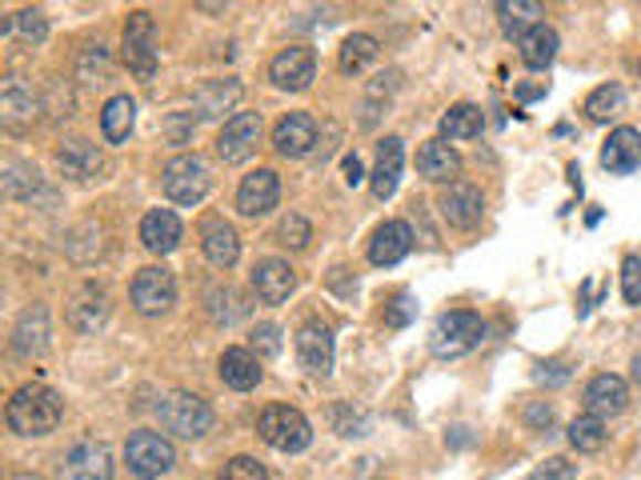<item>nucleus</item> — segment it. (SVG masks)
<instances>
[{
    "mask_svg": "<svg viewBox=\"0 0 641 480\" xmlns=\"http://www.w3.org/2000/svg\"><path fill=\"white\" fill-rule=\"evenodd\" d=\"M64 416V401L49 384H24L9 396L4 405V420L17 437H49Z\"/></svg>",
    "mask_w": 641,
    "mask_h": 480,
    "instance_id": "nucleus-1",
    "label": "nucleus"
},
{
    "mask_svg": "<svg viewBox=\"0 0 641 480\" xmlns=\"http://www.w3.org/2000/svg\"><path fill=\"white\" fill-rule=\"evenodd\" d=\"M160 181H165V196H169L172 204L192 209V204H201L204 196H209L213 172H209V164H204L197 152H181V157H172L169 164H165Z\"/></svg>",
    "mask_w": 641,
    "mask_h": 480,
    "instance_id": "nucleus-2",
    "label": "nucleus"
},
{
    "mask_svg": "<svg viewBox=\"0 0 641 480\" xmlns=\"http://www.w3.org/2000/svg\"><path fill=\"white\" fill-rule=\"evenodd\" d=\"M157 420L165 433H172V437L197 440L213 428V408L204 405L197 393H169V396H160Z\"/></svg>",
    "mask_w": 641,
    "mask_h": 480,
    "instance_id": "nucleus-3",
    "label": "nucleus"
},
{
    "mask_svg": "<svg viewBox=\"0 0 641 480\" xmlns=\"http://www.w3.org/2000/svg\"><path fill=\"white\" fill-rule=\"evenodd\" d=\"M485 341V320L477 312H445V317L433 324V337H429V349L441 361H453V356H465L477 344Z\"/></svg>",
    "mask_w": 641,
    "mask_h": 480,
    "instance_id": "nucleus-4",
    "label": "nucleus"
},
{
    "mask_svg": "<svg viewBox=\"0 0 641 480\" xmlns=\"http://www.w3.org/2000/svg\"><path fill=\"white\" fill-rule=\"evenodd\" d=\"M120 56H125L128 73L137 81H153L157 76V24L145 9L128 12L125 36H120Z\"/></svg>",
    "mask_w": 641,
    "mask_h": 480,
    "instance_id": "nucleus-5",
    "label": "nucleus"
},
{
    "mask_svg": "<svg viewBox=\"0 0 641 480\" xmlns=\"http://www.w3.org/2000/svg\"><path fill=\"white\" fill-rule=\"evenodd\" d=\"M125 460H128V472L140 480H157L165 472H172L177 465V448L165 433H153V428H140L133 433L125 445Z\"/></svg>",
    "mask_w": 641,
    "mask_h": 480,
    "instance_id": "nucleus-6",
    "label": "nucleus"
},
{
    "mask_svg": "<svg viewBox=\"0 0 641 480\" xmlns=\"http://www.w3.org/2000/svg\"><path fill=\"white\" fill-rule=\"evenodd\" d=\"M256 433L269 448L277 452H301L313 440V428L305 420V413H297L293 405H269L256 420Z\"/></svg>",
    "mask_w": 641,
    "mask_h": 480,
    "instance_id": "nucleus-7",
    "label": "nucleus"
},
{
    "mask_svg": "<svg viewBox=\"0 0 641 480\" xmlns=\"http://www.w3.org/2000/svg\"><path fill=\"white\" fill-rule=\"evenodd\" d=\"M177 305V277H172L165 265H149L140 268L133 277V309L140 317H160Z\"/></svg>",
    "mask_w": 641,
    "mask_h": 480,
    "instance_id": "nucleus-8",
    "label": "nucleus"
},
{
    "mask_svg": "<svg viewBox=\"0 0 641 480\" xmlns=\"http://www.w3.org/2000/svg\"><path fill=\"white\" fill-rule=\"evenodd\" d=\"M256 145H261V113H233L217 137V157L224 164H241L253 157Z\"/></svg>",
    "mask_w": 641,
    "mask_h": 480,
    "instance_id": "nucleus-9",
    "label": "nucleus"
},
{
    "mask_svg": "<svg viewBox=\"0 0 641 480\" xmlns=\"http://www.w3.org/2000/svg\"><path fill=\"white\" fill-rule=\"evenodd\" d=\"M36 113H44V105H41V96L32 93L29 81L4 76V81H0V120H4V128L24 132V128L36 120Z\"/></svg>",
    "mask_w": 641,
    "mask_h": 480,
    "instance_id": "nucleus-10",
    "label": "nucleus"
},
{
    "mask_svg": "<svg viewBox=\"0 0 641 480\" xmlns=\"http://www.w3.org/2000/svg\"><path fill=\"white\" fill-rule=\"evenodd\" d=\"M61 480H113V452L101 440H81L64 452Z\"/></svg>",
    "mask_w": 641,
    "mask_h": 480,
    "instance_id": "nucleus-11",
    "label": "nucleus"
},
{
    "mask_svg": "<svg viewBox=\"0 0 641 480\" xmlns=\"http://www.w3.org/2000/svg\"><path fill=\"white\" fill-rule=\"evenodd\" d=\"M269 76H273V85L277 88L301 93V88H309L313 76H317V56H313V49H305V44H288V49H281V53L273 56Z\"/></svg>",
    "mask_w": 641,
    "mask_h": 480,
    "instance_id": "nucleus-12",
    "label": "nucleus"
},
{
    "mask_svg": "<svg viewBox=\"0 0 641 480\" xmlns=\"http://www.w3.org/2000/svg\"><path fill=\"white\" fill-rule=\"evenodd\" d=\"M49 337H53L49 309H44V305H29V309L17 317V324H12L9 344L21 361H32V356H44V352H49Z\"/></svg>",
    "mask_w": 641,
    "mask_h": 480,
    "instance_id": "nucleus-13",
    "label": "nucleus"
},
{
    "mask_svg": "<svg viewBox=\"0 0 641 480\" xmlns=\"http://www.w3.org/2000/svg\"><path fill=\"white\" fill-rule=\"evenodd\" d=\"M438 209L453 228H477L481 216H485V196L477 192V184L453 181V184H445V192H441Z\"/></svg>",
    "mask_w": 641,
    "mask_h": 480,
    "instance_id": "nucleus-14",
    "label": "nucleus"
},
{
    "mask_svg": "<svg viewBox=\"0 0 641 480\" xmlns=\"http://www.w3.org/2000/svg\"><path fill=\"white\" fill-rule=\"evenodd\" d=\"M297 361L309 376L333 373V332L320 320H305L297 329Z\"/></svg>",
    "mask_w": 641,
    "mask_h": 480,
    "instance_id": "nucleus-15",
    "label": "nucleus"
},
{
    "mask_svg": "<svg viewBox=\"0 0 641 480\" xmlns=\"http://www.w3.org/2000/svg\"><path fill=\"white\" fill-rule=\"evenodd\" d=\"M281 201V181L273 169H256L249 172L245 181H241V189H237V213L241 216H269L273 209H277Z\"/></svg>",
    "mask_w": 641,
    "mask_h": 480,
    "instance_id": "nucleus-16",
    "label": "nucleus"
},
{
    "mask_svg": "<svg viewBox=\"0 0 641 480\" xmlns=\"http://www.w3.org/2000/svg\"><path fill=\"white\" fill-rule=\"evenodd\" d=\"M581 405H586L589 416H618L626 413V405H630V384L621 381V376L613 373H598L593 381L586 384V393H581Z\"/></svg>",
    "mask_w": 641,
    "mask_h": 480,
    "instance_id": "nucleus-17",
    "label": "nucleus"
},
{
    "mask_svg": "<svg viewBox=\"0 0 641 480\" xmlns=\"http://www.w3.org/2000/svg\"><path fill=\"white\" fill-rule=\"evenodd\" d=\"M313 145H317V120H313L309 113H288V117H281L277 128H273V149L288 160L309 157Z\"/></svg>",
    "mask_w": 641,
    "mask_h": 480,
    "instance_id": "nucleus-18",
    "label": "nucleus"
},
{
    "mask_svg": "<svg viewBox=\"0 0 641 480\" xmlns=\"http://www.w3.org/2000/svg\"><path fill=\"white\" fill-rule=\"evenodd\" d=\"M108 320V292L96 280H85L69 297V324L76 332H96Z\"/></svg>",
    "mask_w": 641,
    "mask_h": 480,
    "instance_id": "nucleus-19",
    "label": "nucleus"
},
{
    "mask_svg": "<svg viewBox=\"0 0 641 480\" xmlns=\"http://www.w3.org/2000/svg\"><path fill=\"white\" fill-rule=\"evenodd\" d=\"M56 164H61V177H69V181L85 184L93 181L96 172L105 169V157H101V149H96L93 140L85 137H69L56 149Z\"/></svg>",
    "mask_w": 641,
    "mask_h": 480,
    "instance_id": "nucleus-20",
    "label": "nucleus"
},
{
    "mask_svg": "<svg viewBox=\"0 0 641 480\" xmlns=\"http://www.w3.org/2000/svg\"><path fill=\"white\" fill-rule=\"evenodd\" d=\"M4 192L12 201H24V204H56V192L49 189V181L41 177L36 164H24V160H12L4 169Z\"/></svg>",
    "mask_w": 641,
    "mask_h": 480,
    "instance_id": "nucleus-21",
    "label": "nucleus"
},
{
    "mask_svg": "<svg viewBox=\"0 0 641 480\" xmlns=\"http://www.w3.org/2000/svg\"><path fill=\"white\" fill-rule=\"evenodd\" d=\"M181 236H185L181 216L172 213V209H149L145 221H140V245L157 256L172 253V248L181 245Z\"/></svg>",
    "mask_w": 641,
    "mask_h": 480,
    "instance_id": "nucleus-22",
    "label": "nucleus"
},
{
    "mask_svg": "<svg viewBox=\"0 0 641 480\" xmlns=\"http://www.w3.org/2000/svg\"><path fill=\"white\" fill-rule=\"evenodd\" d=\"M297 288V277H293V268H288V260H277V256H269V260H256L253 268V292L265 305H281V300H288V292Z\"/></svg>",
    "mask_w": 641,
    "mask_h": 480,
    "instance_id": "nucleus-23",
    "label": "nucleus"
},
{
    "mask_svg": "<svg viewBox=\"0 0 641 480\" xmlns=\"http://www.w3.org/2000/svg\"><path fill=\"white\" fill-rule=\"evenodd\" d=\"M409 248H413L409 224L406 221H385L374 233V241H369V260H374L377 268H389V265H397V260H406Z\"/></svg>",
    "mask_w": 641,
    "mask_h": 480,
    "instance_id": "nucleus-24",
    "label": "nucleus"
},
{
    "mask_svg": "<svg viewBox=\"0 0 641 480\" xmlns=\"http://www.w3.org/2000/svg\"><path fill=\"white\" fill-rule=\"evenodd\" d=\"M401 164H406V145L401 137H385L377 145V169H374V196L377 201H389L401 184Z\"/></svg>",
    "mask_w": 641,
    "mask_h": 480,
    "instance_id": "nucleus-25",
    "label": "nucleus"
},
{
    "mask_svg": "<svg viewBox=\"0 0 641 480\" xmlns=\"http://www.w3.org/2000/svg\"><path fill=\"white\" fill-rule=\"evenodd\" d=\"M601 164L618 177H630L633 169H641V132L638 128H618L609 132L606 149H601Z\"/></svg>",
    "mask_w": 641,
    "mask_h": 480,
    "instance_id": "nucleus-26",
    "label": "nucleus"
},
{
    "mask_svg": "<svg viewBox=\"0 0 641 480\" xmlns=\"http://www.w3.org/2000/svg\"><path fill=\"white\" fill-rule=\"evenodd\" d=\"M201 248L213 268H233L241 256V236L229 221H209L201 228Z\"/></svg>",
    "mask_w": 641,
    "mask_h": 480,
    "instance_id": "nucleus-27",
    "label": "nucleus"
},
{
    "mask_svg": "<svg viewBox=\"0 0 641 480\" xmlns=\"http://www.w3.org/2000/svg\"><path fill=\"white\" fill-rule=\"evenodd\" d=\"M417 172H421L425 181L453 184V177L461 172V157L449 149V140H429V145L417 149Z\"/></svg>",
    "mask_w": 641,
    "mask_h": 480,
    "instance_id": "nucleus-28",
    "label": "nucleus"
},
{
    "mask_svg": "<svg viewBox=\"0 0 641 480\" xmlns=\"http://www.w3.org/2000/svg\"><path fill=\"white\" fill-rule=\"evenodd\" d=\"M221 381L237 393H249L261 384V361L249 349H224L221 352Z\"/></svg>",
    "mask_w": 641,
    "mask_h": 480,
    "instance_id": "nucleus-29",
    "label": "nucleus"
},
{
    "mask_svg": "<svg viewBox=\"0 0 641 480\" xmlns=\"http://www.w3.org/2000/svg\"><path fill=\"white\" fill-rule=\"evenodd\" d=\"M237 96H241V85L237 81H204L192 96V108H197V117L201 120H213L221 117L224 108L237 105Z\"/></svg>",
    "mask_w": 641,
    "mask_h": 480,
    "instance_id": "nucleus-30",
    "label": "nucleus"
},
{
    "mask_svg": "<svg viewBox=\"0 0 641 480\" xmlns=\"http://www.w3.org/2000/svg\"><path fill=\"white\" fill-rule=\"evenodd\" d=\"M133 120H137V105H133V96H113V100L101 108V132H105L108 145L128 140Z\"/></svg>",
    "mask_w": 641,
    "mask_h": 480,
    "instance_id": "nucleus-31",
    "label": "nucleus"
},
{
    "mask_svg": "<svg viewBox=\"0 0 641 480\" xmlns=\"http://www.w3.org/2000/svg\"><path fill=\"white\" fill-rule=\"evenodd\" d=\"M497 17H502V29L522 41L525 32L542 24L545 9L537 4V0H502V4H497Z\"/></svg>",
    "mask_w": 641,
    "mask_h": 480,
    "instance_id": "nucleus-32",
    "label": "nucleus"
},
{
    "mask_svg": "<svg viewBox=\"0 0 641 480\" xmlns=\"http://www.w3.org/2000/svg\"><path fill=\"white\" fill-rule=\"evenodd\" d=\"M517 49H522V61L529 64V68H549L557 56V32L549 29V24H537V29H529L517 41Z\"/></svg>",
    "mask_w": 641,
    "mask_h": 480,
    "instance_id": "nucleus-33",
    "label": "nucleus"
},
{
    "mask_svg": "<svg viewBox=\"0 0 641 480\" xmlns=\"http://www.w3.org/2000/svg\"><path fill=\"white\" fill-rule=\"evenodd\" d=\"M485 128V113L477 105H453L441 117V140H473Z\"/></svg>",
    "mask_w": 641,
    "mask_h": 480,
    "instance_id": "nucleus-34",
    "label": "nucleus"
},
{
    "mask_svg": "<svg viewBox=\"0 0 641 480\" xmlns=\"http://www.w3.org/2000/svg\"><path fill=\"white\" fill-rule=\"evenodd\" d=\"M393 93H397V73H385V76H377V81H369L365 100H361V128H377V120L385 117V108H389Z\"/></svg>",
    "mask_w": 641,
    "mask_h": 480,
    "instance_id": "nucleus-35",
    "label": "nucleus"
},
{
    "mask_svg": "<svg viewBox=\"0 0 641 480\" xmlns=\"http://www.w3.org/2000/svg\"><path fill=\"white\" fill-rule=\"evenodd\" d=\"M621 108H626V88L621 85H601L586 96V117L593 125H606L609 117H618Z\"/></svg>",
    "mask_w": 641,
    "mask_h": 480,
    "instance_id": "nucleus-36",
    "label": "nucleus"
},
{
    "mask_svg": "<svg viewBox=\"0 0 641 480\" xmlns=\"http://www.w3.org/2000/svg\"><path fill=\"white\" fill-rule=\"evenodd\" d=\"M606 440H609V433H606V420H601V416L586 413L569 425V445H574L577 452H601Z\"/></svg>",
    "mask_w": 641,
    "mask_h": 480,
    "instance_id": "nucleus-37",
    "label": "nucleus"
},
{
    "mask_svg": "<svg viewBox=\"0 0 641 480\" xmlns=\"http://www.w3.org/2000/svg\"><path fill=\"white\" fill-rule=\"evenodd\" d=\"M377 61V36H369V32H353L349 41L341 44V73H361L365 64Z\"/></svg>",
    "mask_w": 641,
    "mask_h": 480,
    "instance_id": "nucleus-38",
    "label": "nucleus"
},
{
    "mask_svg": "<svg viewBox=\"0 0 641 480\" xmlns=\"http://www.w3.org/2000/svg\"><path fill=\"white\" fill-rule=\"evenodd\" d=\"M108 73H113V61H108L105 44L101 41L85 44V49H81V61H76V76H81L85 85H105Z\"/></svg>",
    "mask_w": 641,
    "mask_h": 480,
    "instance_id": "nucleus-39",
    "label": "nucleus"
},
{
    "mask_svg": "<svg viewBox=\"0 0 641 480\" xmlns=\"http://www.w3.org/2000/svg\"><path fill=\"white\" fill-rule=\"evenodd\" d=\"M4 32H21L24 41L41 44L44 36H49V17H44L41 9H21V12H12V21L4 24Z\"/></svg>",
    "mask_w": 641,
    "mask_h": 480,
    "instance_id": "nucleus-40",
    "label": "nucleus"
},
{
    "mask_svg": "<svg viewBox=\"0 0 641 480\" xmlns=\"http://www.w3.org/2000/svg\"><path fill=\"white\" fill-rule=\"evenodd\" d=\"M277 241H281V245H288V248H305L313 241L309 221H305L301 213H288L285 221L277 224Z\"/></svg>",
    "mask_w": 641,
    "mask_h": 480,
    "instance_id": "nucleus-41",
    "label": "nucleus"
},
{
    "mask_svg": "<svg viewBox=\"0 0 641 480\" xmlns=\"http://www.w3.org/2000/svg\"><path fill=\"white\" fill-rule=\"evenodd\" d=\"M217 480H273V477H269V469L261 465V460H253V457H233L229 465H224V472Z\"/></svg>",
    "mask_w": 641,
    "mask_h": 480,
    "instance_id": "nucleus-42",
    "label": "nucleus"
},
{
    "mask_svg": "<svg viewBox=\"0 0 641 480\" xmlns=\"http://www.w3.org/2000/svg\"><path fill=\"white\" fill-rule=\"evenodd\" d=\"M249 341H253V349H249V352H253L256 361H261V356H277V352H281V329H277V324H256Z\"/></svg>",
    "mask_w": 641,
    "mask_h": 480,
    "instance_id": "nucleus-43",
    "label": "nucleus"
},
{
    "mask_svg": "<svg viewBox=\"0 0 641 480\" xmlns=\"http://www.w3.org/2000/svg\"><path fill=\"white\" fill-rule=\"evenodd\" d=\"M621 292H626V305H641V256L621 260Z\"/></svg>",
    "mask_w": 641,
    "mask_h": 480,
    "instance_id": "nucleus-44",
    "label": "nucleus"
},
{
    "mask_svg": "<svg viewBox=\"0 0 641 480\" xmlns=\"http://www.w3.org/2000/svg\"><path fill=\"white\" fill-rule=\"evenodd\" d=\"M529 480H577V469L566 457H549L545 465H537V469L529 472Z\"/></svg>",
    "mask_w": 641,
    "mask_h": 480,
    "instance_id": "nucleus-45",
    "label": "nucleus"
},
{
    "mask_svg": "<svg viewBox=\"0 0 641 480\" xmlns=\"http://www.w3.org/2000/svg\"><path fill=\"white\" fill-rule=\"evenodd\" d=\"M525 425L549 428V425H554V408H549V405H529V408H525Z\"/></svg>",
    "mask_w": 641,
    "mask_h": 480,
    "instance_id": "nucleus-46",
    "label": "nucleus"
},
{
    "mask_svg": "<svg viewBox=\"0 0 641 480\" xmlns=\"http://www.w3.org/2000/svg\"><path fill=\"white\" fill-rule=\"evenodd\" d=\"M537 381H542V384H561V381H569V369L561 361H557V364H542Z\"/></svg>",
    "mask_w": 641,
    "mask_h": 480,
    "instance_id": "nucleus-47",
    "label": "nucleus"
},
{
    "mask_svg": "<svg viewBox=\"0 0 641 480\" xmlns=\"http://www.w3.org/2000/svg\"><path fill=\"white\" fill-rule=\"evenodd\" d=\"M341 169H345V184H353V189L365 181V169H361V160H357V152H349V157H345Z\"/></svg>",
    "mask_w": 641,
    "mask_h": 480,
    "instance_id": "nucleus-48",
    "label": "nucleus"
},
{
    "mask_svg": "<svg viewBox=\"0 0 641 480\" xmlns=\"http://www.w3.org/2000/svg\"><path fill=\"white\" fill-rule=\"evenodd\" d=\"M409 317H413V300H409V297H397V309L389 312L385 320H389V324H406Z\"/></svg>",
    "mask_w": 641,
    "mask_h": 480,
    "instance_id": "nucleus-49",
    "label": "nucleus"
},
{
    "mask_svg": "<svg viewBox=\"0 0 641 480\" xmlns=\"http://www.w3.org/2000/svg\"><path fill=\"white\" fill-rule=\"evenodd\" d=\"M633 381L641 384V352H638V356H633Z\"/></svg>",
    "mask_w": 641,
    "mask_h": 480,
    "instance_id": "nucleus-50",
    "label": "nucleus"
},
{
    "mask_svg": "<svg viewBox=\"0 0 641 480\" xmlns=\"http://www.w3.org/2000/svg\"><path fill=\"white\" fill-rule=\"evenodd\" d=\"M12 480H41V477H12Z\"/></svg>",
    "mask_w": 641,
    "mask_h": 480,
    "instance_id": "nucleus-51",
    "label": "nucleus"
}]
</instances>
